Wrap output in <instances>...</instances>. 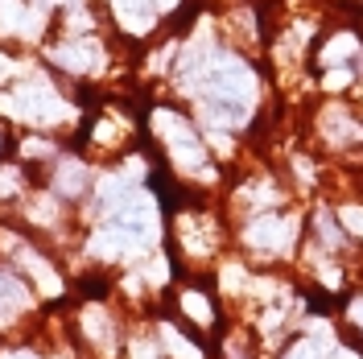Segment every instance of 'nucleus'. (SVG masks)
Wrapping results in <instances>:
<instances>
[{"mask_svg":"<svg viewBox=\"0 0 363 359\" xmlns=\"http://www.w3.org/2000/svg\"><path fill=\"white\" fill-rule=\"evenodd\" d=\"M112 4H116V13L133 25V29H140V25L153 21V4H149V0H112Z\"/></svg>","mask_w":363,"mask_h":359,"instance_id":"1","label":"nucleus"},{"mask_svg":"<svg viewBox=\"0 0 363 359\" xmlns=\"http://www.w3.org/2000/svg\"><path fill=\"white\" fill-rule=\"evenodd\" d=\"M17 302H21V289H17V285H13L9 277H0V314H9V310H13Z\"/></svg>","mask_w":363,"mask_h":359,"instance_id":"2","label":"nucleus"},{"mask_svg":"<svg viewBox=\"0 0 363 359\" xmlns=\"http://www.w3.org/2000/svg\"><path fill=\"white\" fill-rule=\"evenodd\" d=\"M169 351H178L182 359H199V351H194V347H186L178 335H169Z\"/></svg>","mask_w":363,"mask_h":359,"instance_id":"3","label":"nucleus"},{"mask_svg":"<svg viewBox=\"0 0 363 359\" xmlns=\"http://www.w3.org/2000/svg\"><path fill=\"white\" fill-rule=\"evenodd\" d=\"M294 359H314V347H301V351H294Z\"/></svg>","mask_w":363,"mask_h":359,"instance_id":"4","label":"nucleus"}]
</instances>
